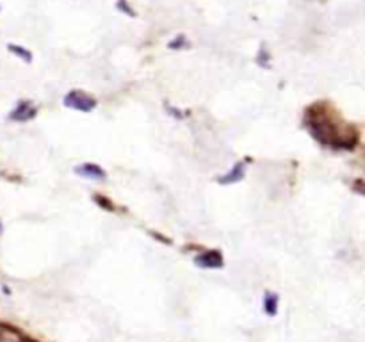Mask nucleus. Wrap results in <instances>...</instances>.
I'll return each instance as SVG.
<instances>
[{
  "label": "nucleus",
  "mask_w": 365,
  "mask_h": 342,
  "mask_svg": "<svg viewBox=\"0 0 365 342\" xmlns=\"http://www.w3.org/2000/svg\"><path fill=\"white\" fill-rule=\"evenodd\" d=\"M64 105L81 113H91L96 107V100L84 91H70L64 96Z\"/></svg>",
  "instance_id": "obj_1"
},
{
  "label": "nucleus",
  "mask_w": 365,
  "mask_h": 342,
  "mask_svg": "<svg viewBox=\"0 0 365 342\" xmlns=\"http://www.w3.org/2000/svg\"><path fill=\"white\" fill-rule=\"evenodd\" d=\"M196 266L203 267V269H217V267H223V256L220 252L212 249V252L202 253L195 259Z\"/></svg>",
  "instance_id": "obj_2"
},
{
  "label": "nucleus",
  "mask_w": 365,
  "mask_h": 342,
  "mask_svg": "<svg viewBox=\"0 0 365 342\" xmlns=\"http://www.w3.org/2000/svg\"><path fill=\"white\" fill-rule=\"evenodd\" d=\"M75 173L81 175V177L91 178V180H103L106 178V171L98 166V164L93 162H86L82 166L75 167Z\"/></svg>",
  "instance_id": "obj_3"
},
{
  "label": "nucleus",
  "mask_w": 365,
  "mask_h": 342,
  "mask_svg": "<svg viewBox=\"0 0 365 342\" xmlns=\"http://www.w3.org/2000/svg\"><path fill=\"white\" fill-rule=\"evenodd\" d=\"M34 114H36V107L32 105V102L25 100V102L18 103L16 109L11 113V120L25 121V120H31V118H34Z\"/></svg>",
  "instance_id": "obj_4"
},
{
  "label": "nucleus",
  "mask_w": 365,
  "mask_h": 342,
  "mask_svg": "<svg viewBox=\"0 0 365 342\" xmlns=\"http://www.w3.org/2000/svg\"><path fill=\"white\" fill-rule=\"evenodd\" d=\"M245 170H246L245 162H237L234 167H232L230 171H228L227 175H225V177H221L217 182H220V184H223V185L235 184V182L242 180V177H245Z\"/></svg>",
  "instance_id": "obj_5"
},
{
  "label": "nucleus",
  "mask_w": 365,
  "mask_h": 342,
  "mask_svg": "<svg viewBox=\"0 0 365 342\" xmlns=\"http://www.w3.org/2000/svg\"><path fill=\"white\" fill-rule=\"evenodd\" d=\"M277 306H278V298L274 294H267L264 298V310H266L269 316H274L277 314Z\"/></svg>",
  "instance_id": "obj_6"
},
{
  "label": "nucleus",
  "mask_w": 365,
  "mask_h": 342,
  "mask_svg": "<svg viewBox=\"0 0 365 342\" xmlns=\"http://www.w3.org/2000/svg\"><path fill=\"white\" fill-rule=\"evenodd\" d=\"M9 50H11V52L18 53V56H20L21 59H25V61H27V63H31V61H32V53L29 52V50L21 48V46H16V45H9Z\"/></svg>",
  "instance_id": "obj_7"
},
{
  "label": "nucleus",
  "mask_w": 365,
  "mask_h": 342,
  "mask_svg": "<svg viewBox=\"0 0 365 342\" xmlns=\"http://www.w3.org/2000/svg\"><path fill=\"white\" fill-rule=\"evenodd\" d=\"M118 9H121V11L125 9L128 14H130V16H134V11L127 6V2H125V0H120V2H118Z\"/></svg>",
  "instance_id": "obj_8"
}]
</instances>
